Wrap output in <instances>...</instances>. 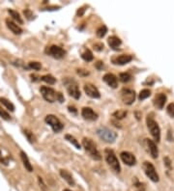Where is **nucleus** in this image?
Returning a JSON list of instances; mask_svg holds the SVG:
<instances>
[{
  "label": "nucleus",
  "instance_id": "obj_1",
  "mask_svg": "<svg viewBox=\"0 0 174 191\" xmlns=\"http://www.w3.org/2000/svg\"><path fill=\"white\" fill-rule=\"evenodd\" d=\"M82 146L84 148V150L88 152L89 156L95 160H101L102 157L100 155L99 151L97 150L96 144L92 141L90 138H83L82 140Z\"/></svg>",
  "mask_w": 174,
  "mask_h": 191
},
{
  "label": "nucleus",
  "instance_id": "obj_2",
  "mask_svg": "<svg viewBox=\"0 0 174 191\" xmlns=\"http://www.w3.org/2000/svg\"><path fill=\"white\" fill-rule=\"evenodd\" d=\"M104 156H105V160L109 163V166L112 168L113 171L116 173L121 172V167H120V163L114 154V151L110 149H105L104 151Z\"/></svg>",
  "mask_w": 174,
  "mask_h": 191
},
{
  "label": "nucleus",
  "instance_id": "obj_3",
  "mask_svg": "<svg viewBox=\"0 0 174 191\" xmlns=\"http://www.w3.org/2000/svg\"><path fill=\"white\" fill-rule=\"evenodd\" d=\"M98 136L106 143H113L117 137L116 132L109 130L108 127H100L97 130Z\"/></svg>",
  "mask_w": 174,
  "mask_h": 191
},
{
  "label": "nucleus",
  "instance_id": "obj_4",
  "mask_svg": "<svg viewBox=\"0 0 174 191\" xmlns=\"http://www.w3.org/2000/svg\"><path fill=\"white\" fill-rule=\"evenodd\" d=\"M146 123H147V126H148V130H150L151 135L154 137V139L156 140L157 142H160V126H159L158 123L151 116L147 117Z\"/></svg>",
  "mask_w": 174,
  "mask_h": 191
},
{
  "label": "nucleus",
  "instance_id": "obj_5",
  "mask_svg": "<svg viewBox=\"0 0 174 191\" xmlns=\"http://www.w3.org/2000/svg\"><path fill=\"white\" fill-rule=\"evenodd\" d=\"M40 92H41L44 99H46L50 103L57 100V93L54 91V89H52L50 87H47V86H43L40 89Z\"/></svg>",
  "mask_w": 174,
  "mask_h": 191
},
{
  "label": "nucleus",
  "instance_id": "obj_6",
  "mask_svg": "<svg viewBox=\"0 0 174 191\" xmlns=\"http://www.w3.org/2000/svg\"><path fill=\"white\" fill-rule=\"evenodd\" d=\"M143 170L146 174V176L149 178V179L154 182V183H158L159 182V175L156 172V169L154 167V165L148 161H146L143 163Z\"/></svg>",
  "mask_w": 174,
  "mask_h": 191
},
{
  "label": "nucleus",
  "instance_id": "obj_7",
  "mask_svg": "<svg viewBox=\"0 0 174 191\" xmlns=\"http://www.w3.org/2000/svg\"><path fill=\"white\" fill-rule=\"evenodd\" d=\"M45 121H46V123H47L48 125H49L51 126L52 130L54 131V132H59V131H61V130H63V127H64V125H63V124L60 122V120H59L56 116H54V115H48V116L46 117Z\"/></svg>",
  "mask_w": 174,
  "mask_h": 191
},
{
  "label": "nucleus",
  "instance_id": "obj_8",
  "mask_svg": "<svg viewBox=\"0 0 174 191\" xmlns=\"http://www.w3.org/2000/svg\"><path fill=\"white\" fill-rule=\"evenodd\" d=\"M121 99L123 100V103L125 104L131 105L133 103V101L136 99V93L132 89H126L124 88L121 91Z\"/></svg>",
  "mask_w": 174,
  "mask_h": 191
},
{
  "label": "nucleus",
  "instance_id": "obj_9",
  "mask_svg": "<svg viewBox=\"0 0 174 191\" xmlns=\"http://www.w3.org/2000/svg\"><path fill=\"white\" fill-rule=\"evenodd\" d=\"M66 85H67V91H68L69 95L75 99H78L80 96H81V94H80L76 82L74 80H69L66 82Z\"/></svg>",
  "mask_w": 174,
  "mask_h": 191
},
{
  "label": "nucleus",
  "instance_id": "obj_10",
  "mask_svg": "<svg viewBox=\"0 0 174 191\" xmlns=\"http://www.w3.org/2000/svg\"><path fill=\"white\" fill-rule=\"evenodd\" d=\"M48 53L55 59H61L66 55L65 50L57 45H51L48 50Z\"/></svg>",
  "mask_w": 174,
  "mask_h": 191
},
{
  "label": "nucleus",
  "instance_id": "obj_11",
  "mask_svg": "<svg viewBox=\"0 0 174 191\" xmlns=\"http://www.w3.org/2000/svg\"><path fill=\"white\" fill-rule=\"evenodd\" d=\"M120 157H121L122 161L126 165H128V166H133V165H136L137 163L136 157L129 151H122L121 154H120Z\"/></svg>",
  "mask_w": 174,
  "mask_h": 191
},
{
  "label": "nucleus",
  "instance_id": "obj_12",
  "mask_svg": "<svg viewBox=\"0 0 174 191\" xmlns=\"http://www.w3.org/2000/svg\"><path fill=\"white\" fill-rule=\"evenodd\" d=\"M84 92L88 97H90L92 98H99L101 97V94L98 89L93 84H90V83H87L84 85Z\"/></svg>",
  "mask_w": 174,
  "mask_h": 191
},
{
  "label": "nucleus",
  "instance_id": "obj_13",
  "mask_svg": "<svg viewBox=\"0 0 174 191\" xmlns=\"http://www.w3.org/2000/svg\"><path fill=\"white\" fill-rule=\"evenodd\" d=\"M81 116L87 121H96L98 119V114L90 107H83L81 110Z\"/></svg>",
  "mask_w": 174,
  "mask_h": 191
},
{
  "label": "nucleus",
  "instance_id": "obj_14",
  "mask_svg": "<svg viewBox=\"0 0 174 191\" xmlns=\"http://www.w3.org/2000/svg\"><path fill=\"white\" fill-rule=\"evenodd\" d=\"M132 60V56L129 55V54H122V55H119L116 57H113L111 59L112 63L115 64V65H120V66H123L126 65V64L130 63Z\"/></svg>",
  "mask_w": 174,
  "mask_h": 191
},
{
  "label": "nucleus",
  "instance_id": "obj_15",
  "mask_svg": "<svg viewBox=\"0 0 174 191\" xmlns=\"http://www.w3.org/2000/svg\"><path fill=\"white\" fill-rule=\"evenodd\" d=\"M103 80H104L106 84H108L109 87H111V88H113V89L117 88V86H118L117 78H116V76H115L113 73H110V72L105 73V74L104 75V77H103Z\"/></svg>",
  "mask_w": 174,
  "mask_h": 191
},
{
  "label": "nucleus",
  "instance_id": "obj_16",
  "mask_svg": "<svg viewBox=\"0 0 174 191\" xmlns=\"http://www.w3.org/2000/svg\"><path fill=\"white\" fill-rule=\"evenodd\" d=\"M166 103V96L165 94H158L154 98V104L158 109H163Z\"/></svg>",
  "mask_w": 174,
  "mask_h": 191
},
{
  "label": "nucleus",
  "instance_id": "obj_17",
  "mask_svg": "<svg viewBox=\"0 0 174 191\" xmlns=\"http://www.w3.org/2000/svg\"><path fill=\"white\" fill-rule=\"evenodd\" d=\"M6 24H7V27H8L13 33H14V34L20 35V34L22 33V29L19 26V25H18L16 22L12 21V20H10V19H6Z\"/></svg>",
  "mask_w": 174,
  "mask_h": 191
},
{
  "label": "nucleus",
  "instance_id": "obj_18",
  "mask_svg": "<svg viewBox=\"0 0 174 191\" xmlns=\"http://www.w3.org/2000/svg\"><path fill=\"white\" fill-rule=\"evenodd\" d=\"M108 44L112 49H118V47L122 44V41L116 36H110L108 39Z\"/></svg>",
  "mask_w": 174,
  "mask_h": 191
},
{
  "label": "nucleus",
  "instance_id": "obj_19",
  "mask_svg": "<svg viewBox=\"0 0 174 191\" xmlns=\"http://www.w3.org/2000/svg\"><path fill=\"white\" fill-rule=\"evenodd\" d=\"M60 176L63 178V179L68 183V184L69 185H71V186H74L75 185V180H74V178H73V176L71 175V173L70 172H68L67 170H60Z\"/></svg>",
  "mask_w": 174,
  "mask_h": 191
},
{
  "label": "nucleus",
  "instance_id": "obj_20",
  "mask_svg": "<svg viewBox=\"0 0 174 191\" xmlns=\"http://www.w3.org/2000/svg\"><path fill=\"white\" fill-rule=\"evenodd\" d=\"M147 144H148V147H149V151H150V154L152 156L153 158H157L159 157V150H158V147L156 145V143L152 140L148 139L147 140Z\"/></svg>",
  "mask_w": 174,
  "mask_h": 191
},
{
  "label": "nucleus",
  "instance_id": "obj_21",
  "mask_svg": "<svg viewBox=\"0 0 174 191\" xmlns=\"http://www.w3.org/2000/svg\"><path fill=\"white\" fill-rule=\"evenodd\" d=\"M20 157H21V160L23 162V165H24V167L25 169L27 170L28 172H32L33 171V167H32V165L29 161V158L28 157L26 156V154L24 151H20Z\"/></svg>",
  "mask_w": 174,
  "mask_h": 191
},
{
  "label": "nucleus",
  "instance_id": "obj_22",
  "mask_svg": "<svg viewBox=\"0 0 174 191\" xmlns=\"http://www.w3.org/2000/svg\"><path fill=\"white\" fill-rule=\"evenodd\" d=\"M8 12H9V14H10V16L12 17L13 19H15V20H16L18 23H20V24H22V23H23V20L21 19V17L20 16V14H19V13H18L17 11L9 10Z\"/></svg>",
  "mask_w": 174,
  "mask_h": 191
},
{
  "label": "nucleus",
  "instance_id": "obj_23",
  "mask_svg": "<svg viewBox=\"0 0 174 191\" xmlns=\"http://www.w3.org/2000/svg\"><path fill=\"white\" fill-rule=\"evenodd\" d=\"M0 103H1L8 110H10V111H15V105L13 104L10 100L6 99L5 98H0Z\"/></svg>",
  "mask_w": 174,
  "mask_h": 191
},
{
  "label": "nucleus",
  "instance_id": "obj_24",
  "mask_svg": "<svg viewBox=\"0 0 174 191\" xmlns=\"http://www.w3.org/2000/svg\"><path fill=\"white\" fill-rule=\"evenodd\" d=\"M81 58L86 62H90L94 59V56H93V53L91 52L90 49H85L84 51L81 53Z\"/></svg>",
  "mask_w": 174,
  "mask_h": 191
},
{
  "label": "nucleus",
  "instance_id": "obj_25",
  "mask_svg": "<svg viewBox=\"0 0 174 191\" xmlns=\"http://www.w3.org/2000/svg\"><path fill=\"white\" fill-rule=\"evenodd\" d=\"M127 114H128L127 110L120 109V110L115 111V112L112 114V116H113V117H115V118H116V119H118V120H121V119H123V118H125V117L127 116Z\"/></svg>",
  "mask_w": 174,
  "mask_h": 191
},
{
  "label": "nucleus",
  "instance_id": "obj_26",
  "mask_svg": "<svg viewBox=\"0 0 174 191\" xmlns=\"http://www.w3.org/2000/svg\"><path fill=\"white\" fill-rule=\"evenodd\" d=\"M65 138H66V140H68L70 143H72L76 149H80V144L77 142V140H76L74 136H72V135H70V134H66V135H65Z\"/></svg>",
  "mask_w": 174,
  "mask_h": 191
},
{
  "label": "nucleus",
  "instance_id": "obj_27",
  "mask_svg": "<svg viewBox=\"0 0 174 191\" xmlns=\"http://www.w3.org/2000/svg\"><path fill=\"white\" fill-rule=\"evenodd\" d=\"M41 79L43 80V81H45L46 83H48V84H50V85H52V84H54L55 83V81H56V79L53 77L52 75H50V74H46V75H43L42 77H41Z\"/></svg>",
  "mask_w": 174,
  "mask_h": 191
},
{
  "label": "nucleus",
  "instance_id": "obj_28",
  "mask_svg": "<svg viewBox=\"0 0 174 191\" xmlns=\"http://www.w3.org/2000/svg\"><path fill=\"white\" fill-rule=\"evenodd\" d=\"M119 78L123 83H127L131 80L132 78V75L129 72H121L119 74Z\"/></svg>",
  "mask_w": 174,
  "mask_h": 191
},
{
  "label": "nucleus",
  "instance_id": "obj_29",
  "mask_svg": "<svg viewBox=\"0 0 174 191\" xmlns=\"http://www.w3.org/2000/svg\"><path fill=\"white\" fill-rule=\"evenodd\" d=\"M150 95H151L150 90H148V89H143V90H141L140 93H139L138 98H139L140 100H143V99H145V98H149Z\"/></svg>",
  "mask_w": 174,
  "mask_h": 191
},
{
  "label": "nucleus",
  "instance_id": "obj_30",
  "mask_svg": "<svg viewBox=\"0 0 174 191\" xmlns=\"http://www.w3.org/2000/svg\"><path fill=\"white\" fill-rule=\"evenodd\" d=\"M106 32H108V28H106V26H105V25H102L101 27L98 28L96 34H97V37H99V38H103V37L105 36Z\"/></svg>",
  "mask_w": 174,
  "mask_h": 191
},
{
  "label": "nucleus",
  "instance_id": "obj_31",
  "mask_svg": "<svg viewBox=\"0 0 174 191\" xmlns=\"http://www.w3.org/2000/svg\"><path fill=\"white\" fill-rule=\"evenodd\" d=\"M24 135L27 137V139H28V141L30 142V143H34L35 141H36V138H35V136L33 135V133L32 132H30L29 130H24Z\"/></svg>",
  "mask_w": 174,
  "mask_h": 191
},
{
  "label": "nucleus",
  "instance_id": "obj_32",
  "mask_svg": "<svg viewBox=\"0 0 174 191\" xmlns=\"http://www.w3.org/2000/svg\"><path fill=\"white\" fill-rule=\"evenodd\" d=\"M0 117H1L3 120L5 121H10L11 120V116L9 115V113L6 112L4 109H2L1 107H0Z\"/></svg>",
  "mask_w": 174,
  "mask_h": 191
},
{
  "label": "nucleus",
  "instance_id": "obj_33",
  "mask_svg": "<svg viewBox=\"0 0 174 191\" xmlns=\"http://www.w3.org/2000/svg\"><path fill=\"white\" fill-rule=\"evenodd\" d=\"M28 66H29L30 69H33L35 71H39V70H41V68H42L41 63H39V62H30Z\"/></svg>",
  "mask_w": 174,
  "mask_h": 191
},
{
  "label": "nucleus",
  "instance_id": "obj_34",
  "mask_svg": "<svg viewBox=\"0 0 174 191\" xmlns=\"http://www.w3.org/2000/svg\"><path fill=\"white\" fill-rule=\"evenodd\" d=\"M166 111L170 117L174 118V103H169L166 107Z\"/></svg>",
  "mask_w": 174,
  "mask_h": 191
},
{
  "label": "nucleus",
  "instance_id": "obj_35",
  "mask_svg": "<svg viewBox=\"0 0 174 191\" xmlns=\"http://www.w3.org/2000/svg\"><path fill=\"white\" fill-rule=\"evenodd\" d=\"M38 182H39L40 188L42 189V191H48L47 185L45 184V183H44V181L42 180V178H41V177H38Z\"/></svg>",
  "mask_w": 174,
  "mask_h": 191
},
{
  "label": "nucleus",
  "instance_id": "obj_36",
  "mask_svg": "<svg viewBox=\"0 0 174 191\" xmlns=\"http://www.w3.org/2000/svg\"><path fill=\"white\" fill-rule=\"evenodd\" d=\"M94 49L96 51H102L104 49V45L102 43H98V44H95L94 45Z\"/></svg>",
  "mask_w": 174,
  "mask_h": 191
},
{
  "label": "nucleus",
  "instance_id": "obj_37",
  "mask_svg": "<svg viewBox=\"0 0 174 191\" xmlns=\"http://www.w3.org/2000/svg\"><path fill=\"white\" fill-rule=\"evenodd\" d=\"M136 187H137V189L138 190V191H144L145 190V185H144V183H136Z\"/></svg>",
  "mask_w": 174,
  "mask_h": 191
},
{
  "label": "nucleus",
  "instance_id": "obj_38",
  "mask_svg": "<svg viewBox=\"0 0 174 191\" xmlns=\"http://www.w3.org/2000/svg\"><path fill=\"white\" fill-rule=\"evenodd\" d=\"M24 15L26 16V18H27L28 19H31L30 17H33V15H32V13H31L30 10H25L24 11Z\"/></svg>",
  "mask_w": 174,
  "mask_h": 191
},
{
  "label": "nucleus",
  "instance_id": "obj_39",
  "mask_svg": "<svg viewBox=\"0 0 174 191\" xmlns=\"http://www.w3.org/2000/svg\"><path fill=\"white\" fill-rule=\"evenodd\" d=\"M57 100L59 101V103H63L64 101V96L60 92L57 93Z\"/></svg>",
  "mask_w": 174,
  "mask_h": 191
},
{
  "label": "nucleus",
  "instance_id": "obj_40",
  "mask_svg": "<svg viewBox=\"0 0 174 191\" xmlns=\"http://www.w3.org/2000/svg\"><path fill=\"white\" fill-rule=\"evenodd\" d=\"M77 73L79 75H88L89 74V72L85 70H77Z\"/></svg>",
  "mask_w": 174,
  "mask_h": 191
},
{
  "label": "nucleus",
  "instance_id": "obj_41",
  "mask_svg": "<svg viewBox=\"0 0 174 191\" xmlns=\"http://www.w3.org/2000/svg\"><path fill=\"white\" fill-rule=\"evenodd\" d=\"M103 67H104V63H103L102 61H99V62L96 63V68H97L98 70H102Z\"/></svg>",
  "mask_w": 174,
  "mask_h": 191
},
{
  "label": "nucleus",
  "instance_id": "obj_42",
  "mask_svg": "<svg viewBox=\"0 0 174 191\" xmlns=\"http://www.w3.org/2000/svg\"><path fill=\"white\" fill-rule=\"evenodd\" d=\"M165 163H166V165L168 168L170 167V160H169L168 157H166V158H165Z\"/></svg>",
  "mask_w": 174,
  "mask_h": 191
},
{
  "label": "nucleus",
  "instance_id": "obj_43",
  "mask_svg": "<svg viewBox=\"0 0 174 191\" xmlns=\"http://www.w3.org/2000/svg\"><path fill=\"white\" fill-rule=\"evenodd\" d=\"M68 109H69V111H70V112H74L75 114H76V109L75 107H73V106H69V107H68Z\"/></svg>",
  "mask_w": 174,
  "mask_h": 191
},
{
  "label": "nucleus",
  "instance_id": "obj_44",
  "mask_svg": "<svg viewBox=\"0 0 174 191\" xmlns=\"http://www.w3.org/2000/svg\"><path fill=\"white\" fill-rule=\"evenodd\" d=\"M64 191H71V190H69V189H65Z\"/></svg>",
  "mask_w": 174,
  "mask_h": 191
}]
</instances>
